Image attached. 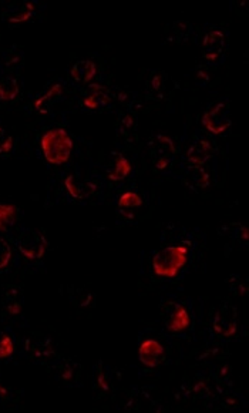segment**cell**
<instances>
[{"mask_svg":"<svg viewBox=\"0 0 249 413\" xmlns=\"http://www.w3.org/2000/svg\"><path fill=\"white\" fill-rule=\"evenodd\" d=\"M204 127L213 134H222L231 127V110L230 104L218 103L213 106L208 111H205L202 117Z\"/></svg>","mask_w":249,"mask_h":413,"instance_id":"obj_5","label":"cell"},{"mask_svg":"<svg viewBox=\"0 0 249 413\" xmlns=\"http://www.w3.org/2000/svg\"><path fill=\"white\" fill-rule=\"evenodd\" d=\"M12 261V248L9 243L0 238V269H5Z\"/></svg>","mask_w":249,"mask_h":413,"instance_id":"obj_25","label":"cell"},{"mask_svg":"<svg viewBox=\"0 0 249 413\" xmlns=\"http://www.w3.org/2000/svg\"><path fill=\"white\" fill-rule=\"evenodd\" d=\"M17 249L28 260H40L46 254L47 240L36 230H25L17 237Z\"/></svg>","mask_w":249,"mask_h":413,"instance_id":"obj_3","label":"cell"},{"mask_svg":"<svg viewBox=\"0 0 249 413\" xmlns=\"http://www.w3.org/2000/svg\"><path fill=\"white\" fill-rule=\"evenodd\" d=\"M13 352H14V342L12 337L5 333V335L0 338V359H6L12 357Z\"/></svg>","mask_w":249,"mask_h":413,"instance_id":"obj_24","label":"cell"},{"mask_svg":"<svg viewBox=\"0 0 249 413\" xmlns=\"http://www.w3.org/2000/svg\"><path fill=\"white\" fill-rule=\"evenodd\" d=\"M65 187L69 195L76 200H86L97 191V184L94 181L76 174H70L69 177H66Z\"/></svg>","mask_w":249,"mask_h":413,"instance_id":"obj_8","label":"cell"},{"mask_svg":"<svg viewBox=\"0 0 249 413\" xmlns=\"http://www.w3.org/2000/svg\"><path fill=\"white\" fill-rule=\"evenodd\" d=\"M213 328L217 335L230 338L238 329V311L231 304H224L215 313Z\"/></svg>","mask_w":249,"mask_h":413,"instance_id":"obj_6","label":"cell"},{"mask_svg":"<svg viewBox=\"0 0 249 413\" xmlns=\"http://www.w3.org/2000/svg\"><path fill=\"white\" fill-rule=\"evenodd\" d=\"M120 130H126V135L134 134L136 133V120L130 115L122 117V120L120 123Z\"/></svg>","mask_w":249,"mask_h":413,"instance_id":"obj_26","label":"cell"},{"mask_svg":"<svg viewBox=\"0 0 249 413\" xmlns=\"http://www.w3.org/2000/svg\"><path fill=\"white\" fill-rule=\"evenodd\" d=\"M19 94V83L13 77L0 78V102L14 100Z\"/></svg>","mask_w":249,"mask_h":413,"instance_id":"obj_22","label":"cell"},{"mask_svg":"<svg viewBox=\"0 0 249 413\" xmlns=\"http://www.w3.org/2000/svg\"><path fill=\"white\" fill-rule=\"evenodd\" d=\"M190 260V249L185 245H171L158 251L153 257V269L160 278H175Z\"/></svg>","mask_w":249,"mask_h":413,"instance_id":"obj_2","label":"cell"},{"mask_svg":"<svg viewBox=\"0 0 249 413\" xmlns=\"http://www.w3.org/2000/svg\"><path fill=\"white\" fill-rule=\"evenodd\" d=\"M190 325H191V315L186 306H184L182 304L174 305L167 320L169 331H171L173 333H180L188 329Z\"/></svg>","mask_w":249,"mask_h":413,"instance_id":"obj_13","label":"cell"},{"mask_svg":"<svg viewBox=\"0 0 249 413\" xmlns=\"http://www.w3.org/2000/svg\"><path fill=\"white\" fill-rule=\"evenodd\" d=\"M19 210L13 204H0V232H8L17 220Z\"/></svg>","mask_w":249,"mask_h":413,"instance_id":"obj_21","label":"cell"},{"mask_svg":"<svg viewBox=\"0 0 249 413\" xmlns=\"http://www.w3.org/2000/svg\"><path fill=\"white\" fill-rule=\"evenodd\" d=\"M13 147H14L13 137L9 135L3 127H0V155L10 154Z\"/></svg>","mask_w":249,"mask_h":413,"instance_id":"obj_23","label":"cell"},{"mask_svg":"<svg viewBox=\"0 0 249 413\" xmlns=\"http://www.w3.org/2000/svg\"><path fill=\"white\" fill-rule=\"evenodd\" d=\"M175 144L167 135L158 134L150 142V154L154 166L158 170L167 168L175 157Z\"/></svg>","mask_w":249,"mask_h":413,"instance_id":"obj_4","label":"cell"},{"mask_svg":"<svg viewBox=\"0 0 249 413\" xmlns=\"http://www.w3.org/2000/svg\"><path fill=\"white\" fill-rule=\"evenodd\" d=\"M63 93H65L63 85H60V83L53 85L45 94H41L34 102L36 111L40 114H47L52 110V107L60 100Z\"/></svg>","mask_w":249,"mask_h":413,"instance_id":"obj_14","label":"cell"},{"mask_svg":"<svg viewBox=\"0 0 249 413\" xmlns=\"http://www.w3.org/2000/svg\"><path fill=\"white\" fill-rule=\"evenodd\" d=\"M72 78L78 85H89L97 74V66L91 60H78L70 70Z\"/></svg>","mask_w":249,"mask_h":413,"instance_id":"obj_16","label":"cell"},{"mask_svg":"<svg viewBox=\"0 0 249 413\" xmlns=\"http://www.w3.org/2000/svg\"><path fill=\"white\" fill-rule=\"evenodd\" d=\"M204 57L211 63L221 60L226 52V36L221 30H211L204 37Z\"/></svg>","mask_w":249,"mask_h":413,"instance_id":"obj_7","label":"cell"},{"mask_svg":"<svg viewBox=\"0 0 249 413\" xmlns=\"http://www.w3.org/2000/svg\"><path fill=\"white\" fill-rule=\"evenodd\" d=\"M133 166L126 155L111 153V160L107 164V177L111 181H122L131 174Z\"/></svg>","mask_w":249,"mask_h":413,"instance_id":"obj_11","label":"cell"},{"mask_svg":"<svg viewBox=\"0 0 249 413\" xmlns=\"http://www.w3.org/2000/svg\"><path fill=\"white\" fill-rule=\"evenodd\" d=\"M214 146L210 140L198 139L186 150V161L190 166H201L208 163L214 155Z\"/></svg>","mask_w":249,"mask_h":413,"instance_id":"obj_9","label":"cell"},{"mask_svg":"<svg viewBox=\"0 0 249 413\" xmlns=\"http://www.w3.org/2000/svg\"><path fill=\"white\" fill-rule=\"evenodd\" d=\"M73 151V139L65 129H52L41 137V153L52 166L66 164Z\"/></svg>","mask_w":249,"mask_h":413,"instance_id":"obj_1","label":"cell"},{"mask_svg":"<svg viewBox=\"0 0 249 413\" xmlns=\"http://www.w3.org/2000/svg\"><path fill=\"white\" fill-rule=\"evenodd\" d=\"M3 305L10 315H19L23 308V293L17 287H8L3 292Z\"/></svg>","mask_w":249,"mask_h":413,"instance_id":"obj_18","label":"cell"},{"mask_svg":"<svg viewBox=\"0 0 249 413\" xmlns=\"http://www.w3.org/2000/svg\"><path fill=\"white\" fill-rule=\"evenodd\" d=\"M34 14V5L30 2H23V3H17L12 5L5 16L10 23H23L28 22L29 19Z\"/></svg>","mask_w":249,"mask_h":413,"instance_id":"obj_20","label":"cell"},{"mask_svg":"<svg viewBox=\"0 0 249 413\" xmlns=\"http://www.w3.org/2000/svg\"><path fill=\"white\" fill-rule=\"evenodd\" d=\"M25 348H26L28 355H30L32 358H36V359L49 358L50 355H53V352H54L52 341L47 337L39 335V333H36V335H30L26 339Z\"/></svg>","mask_w":249,"mask_h":413,"instance_id":"obj_12","label":"cell"},{"mask_svg":"<svg viewBox=\"0 0 249 413\" xmlns=\"http://www.w3.org/2000/svg\"><path fill=\"white\" fill-rule=\"evenodd\" d=\"M118 210L126 215V217H133L134 212L142 205L141 195L136 191H126L118 197Z\"/></svg>","mask_w":249,"mask_h":413,"instance_id":"obj_19","label":"cell"},{"mask_svg":"<svg viewBox=\"0 0 249 413\" xmlns=\"http://www.w3.org/2000/svg\"><path fill=\"white\" fill-rule=\"evenodd\" d=\"M138 357L144 366L157 368L164 358V348L155 339H145L138 348Z\"/></svg>","mask_w":249,"mask_h":413,"instance_id":"obj_10","label":"cell"},{"mask_svg":"<svg viewBox=\"0 0 249 413\" xmlns=\"http://www.w3.org/2000/svg\"><path fill=\"white\" fill-rule=\"evenodd\" d=\"M111 100L110 93L106 87H102L100 85H91L89 89V93L85 96V100H83V104L85 107L90 110H97L101 107H106Z\"/></svg>","mask_w":249,"mask_h":413,"instance_id":"obj_15","label":"cell"},{"mask_svg":"<svg viewBox=\"0 0 249 413\" xmlns=\"http://www.w3.org/2000/svg\"><path fill=\"white\" fill-rule=\"evenodd\" d=\"M184 181L194 190H201L210 186V174L201 166H190L185 170Z\"/></svg>","mask_w":249,"mask_h":413,"instance_id":"obj_17","label":"cell"}]
</instances>
